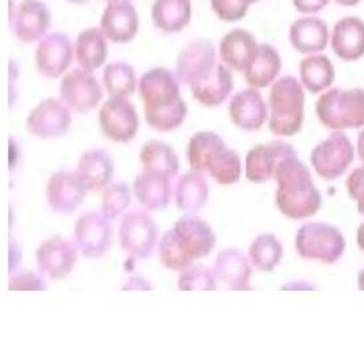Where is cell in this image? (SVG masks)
Masks as SVG:
<instances>
[{"mask_svg":"<svg viewBox=\"0 0 364 345\" xmlns=\"http://www.w3.org/2000/svg\"><path fill=\"white\" fill-rule=\"evenodd\" d=\"M318 119L326 128L342 131L358 129L364 125V89L334 88L316 102Z\"/></svg>","mask_w":364,"mask_h":345,"instance_id":"5","label":"cell"},{"mask_svg":"<svg viewBox=\"0 0 364 345\" xmlns=\"http://www.w3.org/2000/svg\"><path fill=\"white\" fill-rule=\"evenodd\" d=\"M102 28H87L76 40V59L84 71L95 72L102 67L108 56V44Z\"/></svg>","mask_w":364,"mask_h":345,"instance_id":"28","label":"cell"},{"mask_svg":"<svg viewBox=\"0 0 364 345\" xmlns=\"http://www.w3.org/2000/svg\"><path fill=\"white\" fill-rule=\"evenodd\" d=\"M71 113L56 99L43 100L27 119L28 132L39 138H58L68 132Z\"/></svg>","mask_w":364,"mask_h":345,"instance_id":"14","label":"cell"},{"mask_svg":"<svg viewBox=\"0 0 364 345\" xmlns=\"http://www.w3.org/2000/svg\"><path fill=\"white\" fill-rule=\"evenodd\" d=\"M215 278L213 270L203 265H189L182 270L178 278V290L181 291H214Z\"/></svg>","mask_w":364,"mask_h":345,"instance_id":"39","label":"cell"},{"mask_svg":"<svg viewBox=\"0 0 364 345\" xmlns=\"http://www.w3.org/2000/svg\"><path fill=\"white\" fill-rule=\"evenodd\" d=\"M358 287H359V290L364 291V268L360 271L359 278H358Z\"/></svg>","mask_w":364,"mask_h":345,"instance_id":"47","label":"cell"},{"mask_svg":"<svg viewBox=\"0 0 364 345\" xmlns=\"http://www.w3.org/2000/svg\"><path fill=\"white\" fill-rule=\"evenodd\" d=\"M144 170L161 172L173 180L180 170V163L172 146L168 143L153 140L142 146L140 153Z\"/></svg>","mask_w":364,"mask_h":345,"instance_id":"33","label":"cell"},{"mask_svg":"<svg viewBox=\"0 0 364 345\" xmlns=\"http://www.w3.org/2000/svg\"><path fill=\"white\" fill-rule=\"evenodd\" d=\"M122 248L133 261L151 258L159 238V229L152 218L144 212H131L122 217L120 224Z\"/></svg>","mask_w":364,"mask_h":345,"instance_id":"8","label":"cell"},{"mask_svg":"<svg viewBox=\"0 0 364 345\" xmlns=\"http://www.w3.org/2000/svg\"><path fill=\"white\" fill-rule=\"evenodd\" d=\"M171 178L161 172L144 170L134 181V195L148 210L165 209L172 195Z\"/></svg>","mask_w":364,"mask_h":345,"instance_id":"26","label":"cell"},{"mask_svg":"<svg viewBox=\"0 0 364 345\" xmlns=\"http://www.w3.org/2000/svg\"><path fill=\"white\" fill-rule=\"evenodd\" d=\"M139 92L145 104V119L152 129L171 132L185 120L188 106L180 97V85L169 70L145 72L139 82Z\"/></svg>","mask_w":364,"mask_h":345,"instance_id":"1","label":"cell"},{"mask_svg":"<svg viewBox=\"0 0 364 345\" xmlns=\"http://www.w3.org/2000/svg\"><path fill=\"white\" fill-rule=\"evenodd\" d=\"M192 18L191 0H154L152 21L159 30L174 33L183 30Z\"/></svg>","mask_w":364,"mask_h":345,"instance_id":"29","label":"cell"},{"mask_svg":"<svg viewBox=\"0 0 364 345\" xmlns=\"http://www.w3.org/2000/svg\"><path fill=\"white\" fill-rule=\"evenodd\" d=\"M295 248L304 259L333 264L341 259L346 248L343 234L327 224H306L298 230Z\"/></svg>","mask_w":364,"mask_h":345,"instance_id":"6","label":"cell"},{"mask_svg":"<svg viewBox=\"0 0 364 345\" xmlns=\"http://www.w3.org/2000/svg\"><path fill=\"white\" fill-rule=\"evenodd\" d=\"M11 291H46V282L33 273H19L10 278Z\"/></svg>","mask_w":364,"mask_h":345,"instance_id":"41","label":"cell"},{"mask_svg":"<svg viewBox=\"0 0 364 345\" xmlns=\"http://www.w3.org/2000/svg\"><path fill=\"white\" fill-rule=\"evenodd\" d=\"M289 39L296 50L304 55L318 53L326 50L330 41V31L326 21L306 16L294 21L289 32Z\"/></svg>","mask_w":364,"mask_h":345,"instance_id":"24","label":"cell"},{"mask_svg":"<svg viewBox=\"0 0 364 345\" xmlns=\"http://www.w3.org/2000/svg\"><path fill=\"white\" fill-rule=\"evenodd\" d=\"M60 97L73 112L88 113L102 99V85L91 72L76 68L63 79Z\"/></svg>","mask_w":364,"mask_h":345,"instance_id":"10","label":"cell"},{"mask_svg":"<svg viewBox=\"0 0 364 345\" xmlns=\"http://www.w3.org/2000/svg\"><path fill=\"white\" fill-rule=\"evenodd\" d=\"M102 131L114 143H128L139 131V116L127 97L111 96L99 113Z\"/></svg>","mask_w":364,"mask_h":345,"instance_id":"9","label":"cell"},{"mask_svg":"<svg viewBox=\"0 0 364 345\" xmlns=\"http://www.w3.org/2000/svg\"><path fill=\"white\" fill-rule=\"evenodd\" d=\"M294 155H298L295 149L284 141L257 145L246 155V178L250 182H266L274 178L279 163Z\"/></svg>","mask_w":364,"mask_h":345,"instance_id":"15","label":"cell"},{"mask_svg":"<svg viewBox=\"0 0 364 345\" xmlns=\"http://www.w3.org/2000/svg\"><path fill=\"white\" fill-rule=\"evenodd\" d=\"M270 131L275 136L291 137L302 129L304 119V92L293 76L275 82L270 91Z\"/></svg>","mask_w":364,"mask_h":345,"instance_id":"4","label":"cell"},{"mask_svg":"<svg viewBox=\"0 0 364 345\" xmlns=\"http://www.w3.org/2000/svg\"><path fill=\"white\" fill-rule=\"evenodd\" d=\"M281 68L279 52L269 44H261L253 62L245 71V80L253 88H266L277 79Z\"/></svg>","mask_w":364,"mask_h":345,"instance_id":"30","label":"cell"},{"mask_svg":"<svg viewBox=\"0 0 364 345\" xmlns=\"http://www.w3.org/2000/svg\"><path fill=\"white\" fill-rule=\"evenodd\" d=\"M246 1H249V3H250V4H252V3H257V1H258V0H246Z\"/></svg>","mask_w":364,"mask_h":345,"instance_id":"50","label":"cell"},{"mask_svg":"<svg viewBox=\"0 0 364 345\" xmlns=\"http://www.w3.org/2000/svg\"><path fill=\"white\" fill-rule=\"evenodd\" d=\"M114 172L111 154L104 149H92L84 153L77 163L76 174L87 189L99 192L105 189Z\"/></svg>","mask_w":364,"mask_h":345,"instance_id":"25","label":"cell"},{"mask_svg":"<svg viewBox=\"0 0 364 345\" xmlns=\"http://www.w3.org/2000/svg\"><path fill=\"white\" fill-rule=\"evenodd\" d=\"M193 97L205 106H218L233 91V77L223 64H215L213 71L200 82L191 85Z\"/></svg>","mask_w":364,"mask_h":345,"instance_id":"27","label":"cell"},{"mask_svg":"<svg viewBox=\"0 0 364 345\" xmlns=\"http://www.w3.org/2000/svg\"><path fill=\"white\" fill-rule=\"evenodd\" d=\"M294 7L301 13H316L323 10L330 0H293Z\"/></svg>","mask_w":364,"mask_h":345,"instance_id":"43","label":"cell"},{"mask_svg":"<svg viewBox=\"0 0 364 345\" xmlns=\"http://www.w3.org/2000/svg\"><path fill=\"white\" fill-rule=\"evenodd\" d=\"M249 255L257 270L272 273L284 256V247L273 234H262L254 239Z\"/></svg>","mask_w":364,"mask_h":345,"instance_id":"35","label":"cell"},{"mask_svg":"<svg viewBox=\"0 0 364 345\" xmlns=\"http://www.w3.org/2000/svg\"><path fill=\"white\" fill-rule=\"evenodd\" d=\"M331 47L343 61H356L364 56V21L358 16H346L336 21L331 33Z\"/></svg>","mask_w":364,"mask_h":345,"instance_id":"21","label":"cell"},{"mask_svg":"<svg viewBox=\"0 0 364 345\" xmlns=\"http://www.w3.org/2000/svg\"><path fill=\"white\" fill-rule=\"evenodd\" d=\"M354 146L342 132H335L316 145L311 152V163L316 174L326 181H334L343 175L354 161Z\"/></svg>","mask_w":364,"mask_h":345,"instance_id":"7","label":"cell"},{"mask_svg":"<svg viewBox=\"0 0 364 345\" xmlns=\"http://www.w3.org/2000/svg\"><path fill=\"white\" fill-rule=\"evenodd\" d=\"M209 197V186L201 172H185L178 180L174 190L177 207L181 212L193 213L203 209Z\"/></svg>","mask_w":364,"mask_h":345,"instance_id":"31","label":"cell"},{"mask_svg":"<svg viewBox=\"0 0 364 345\" xmlns=\"http://www.w3.org/2000/svg\"><path fill=\"white\" fill-rule=\"evenodd\" d=\"M102 82L111 96L128 97L136 91L134 70L128 62L116 61L108 64L102 73Z\"/></svg>","mask_w":364,"mask_h":345,"instance_id":"36","label":"cell"},{"mask_svg":"<svg viewBox=\"0 0 364 345\" xmlns=\"http://www.w3.org/2000/svg\"><path fill=\"white\" fill-rule=\"evenodd\" d=\"M230 119L243 131H258L267 119V108L257 89H245L234 96L229 105Z\"/></svg>","mask_w":364,"mask_h":345,"instance_id":"22","label":"cell"},{"mask_svg":"<svg viewBox=\"0 0 364 345\" xmlns=\"http://www.w3.org/2000/svg\"><path fill=\"white\" fill-rule=\"evenodd\" d=\"M70 3H73V4H84V3H87L88 0H68Z\"/></svg>","mask_w":364,"mask_h":345,"instance_id":"48","label":"cell"},{"mask_svg":"<svg viewBox=\"0 0 364 345\" xmlns=\"http://www.w3.org/2000/svg\"><path fill=\"white\" fill-rule=\"evenodd\" d=\"M274 178L278 182L277 206L287 218L299 221L318 213L322 197L314 185L310 170L298 160V155L279 163Z\"/></svg>","mask_w":364,"mask_h":345,"instance_id":"3","label":"cell"},{"mask_svg":"<svg viewBox=\"0 0 364 345\" xmlns=\"http://www.w3.org/2000/svg\"><path fill=\"white\" fill-rule=\"evenodd\" d=\"M113 233L107 217L100 213H84L75 224V241L85 258H100L111 247Z\"/></svg>","mask_w":364,"mask_h":345,"instance_id":"11","label":"cell"},{"mask_svg":"<svg viewBox=\"0 0 364 345\" xmlns=\"http://www.w3.org/2000/svg\"><path fill=\"white\" fill-rule=\"evenodd\" d=\"M215 48L212 41L198 39L189 43L177 58L176 75L178 82L193 85L203 80L215 67Z\"/></svg>","mask_w":364,"mask_h":345,"instance_id":"12","label":"cell"},{"mask_svg":"<svg viewBox=\"0 0 364 345\" xmlns=\"http://www.w3.org/2000/svg\"><path fill=\"white\" fill-rule=\"evenodd\" d=\"M358 246L364 253V224H360L358 229Z\"/></svg>","mask_w":364,"mask_h":345,"instance_id":"45","label":"cell"},{"mask_svg":"<svg viewBox=\"0 0 364 345\" xmlns=\"http://www.w3.org/2000/svg\"><path fill=\"white\" fill-rule=\"evenodd\" d=\"M214 244L215 235L210 224L203 218L185 215L161 238L159 247L161 263L172 271L183 270L196 259L210 254Z\"/></svg>","mask_w":364,"mask_h":345,"instance_id":"2","label":"cell"},{"mask_svg":"<svg viewBox=\"0 0 364 345\" xmlns=\"http://www.w3.org/2000/svg\"><path fill=\"white\" fill-rule=\"evenodd\" d=\"M100 28L112 43H129L139 32V15L136 9L128 1L108 3L102 12Z\"/></svg>","mask_w":364,"mask_h":345,"instance_id":"20","label":"cell"},{"mask_svg":"<svg viewBox=\"0 0 364 345\" xmlns=\"http://www.w3.org/2000/svg\"><path fill=\"white\" fill-rule=\"evenodd\" d=\"M299 75L304 88L316 94L331 87L335 79V68L327 56L311 55L301 61Z\"/></svg>","mask_w":364,"mask_h":345,"instance_id":"32","label":"cell"},{"mask_svg":"<svg viewBox=\"0 0 364 345\" xmlns=\"http://www.w3.org/2000/svg\"><path fill=\"white\" fill-rule=\"evenodd\" d=\"M85 185L76 172L52 174L47 183V202L55 213H73L85 199Z\"/></svg>","mask_w":364,"mask_h":345,"instance_id":"18","label":"cell"},{"mask_svg":"<svg viewBox=\"0 0 364 345\" xmlns=\"http://www.w3.org/2000/svg\"><path fill=\"white\" fill-rule=\"evenodd\" d=\"M223 145H225V143L217 133H196L191 138V143L188 146V158L193 170L206 172L208 161L210 160L214 152Z\"/></svg>","mask_w":364,"mask_h":345,"instance_id":"37","label":"cell"},{"mask_svg":"<svg viewBox=\"0 0 364 345\" xmlns=\"http://www.w3.org/2000/svg\"><path fill=\"white\" fill-rule=\"evenodd\" d=\"M38 71L47 79H58L73 60L71 40L64 33H50L39 43L36 55Z\"/></svg>","mask_w":364,"mask_h":345,"instance_id":"17","label":"cell"},{"mask_svg":"<svg viewBox=\"0 0 364 345\" xmlns=\"http://www.w3.org/2000/svg\"><path fill=\"white\" fill-rule=\"evenodd\" d=\"M358 153L360 160L364 163V131L358 137Z\"/></svg>","mask_w":364,"mask_h":345,"instance_id":"44","label":"cell"},{"mask_svg":"<svg viewBox=\"0 0 364 345\" xmlns=\"http://www.w3.org/2000/svg\"><path fill=\"white\" fill-rule=\"evenodd\" d=\"M36 262L41 274L59 280L71 274L77 262V251L71 241L53 236L38 248Z\"/></svg>","mask_w":364,"mask_h":345,"instance_id":"16","label":"cell"},{"mask_svg":"<svg viewBox=\"0 0 364 345\" xmlns=\"http://www.w3.org/2000/svg\"><path fill=\"white\" fill-rule=\"evenodd\" d=\"M108 3H120V1H128V0H105Z\"/></svg>","mask_w":364,"mask_h":345,"instance_id":"49","label":"cell"},{"mask_svg":"<svg viewBox=\"0 0 364 345\" xmlns=\"http://www.w3.org/2000/svg\"><path fill=\"white\" fill-rule=\"evenodd\" d=\"M250 3L246 0H212V9L218 19L223 21H238L247 13Z\"/></svg>","mask_w":364,"mask_h":345,"instance_id":"40","label":"cell"},{"mask_svg":"<svg viewBox=\"0 0 364 345\" xmlns=\"http://www.w3.org/2000/svg\"><path fill=\"white\" fill-rule=\"evenodd\" d=\"M258 47L253 33L235 28L223 36L220 44V56L234 71L245 72L253 62Z\"/></svg>","mask_w":364,"mask_h":345,"instance_id":"23","label":"cell"},{"mask_svg":"<svg viewBox=\"0 0 364 345\" xmlns=\"http://www.w3.org/2000/svg\"><path fill=\"white\" fill-rule=\"evenodd\" d=\"M206 172L220 185H233L241 178V160L237 152L228 149L226 145L218 148L208 161Z\"/></svg>","mask_w":364,"mask_h":345,"instance_id":"34","label":"cell"},{"mask_svg":"<svg viewBox=\"0 0 364 345\" xmlns=\"http://www.w3.org/2000/svg\"><path fill=\"white\" fill-rule=\"evenodd\" d=\"M347 190L350 197L358 203V212L364 215V166L358 168L347 180Z\"/></svg>","mask_w":364,"mask_h":345,"instance_id":"42","label":"cell"},{"mask_svg":"<svg viewBox=\"0 0 364 345\" xmlns=\"http://www.w3.org/2000/svg\"><path fill=\"white\" fill-rule=\"evenodd\" d=\"M131 189L127 183H113L105 187L102 193V213L109 218L116 219L122 212L131 204Z\"/></svg>","mask_w":364,"mask_h":345,"instance_id":"38","label":"cell"},{"mask_svg":"<svg viewBox=\"0 0 364 345\" xmlns=\"http://www.w3.org/2000/svg\"><path fill=\"white\" fill-rule=\"evenodd\" d=\"M11 30L23 43L39 40L51 26V11L41 0H21L11 11Z\"/></svg>","mask_w":364,"mask_h":345,"instance_id":"13","label":"cell"},{"mask_svg":"<svg viewBox=\"0 0 364 345\" xmlns=\"http://www.w3.org/2000/svg\"><path fill=\"white\" fill-rule=\"evenodd\" d=\"M215 282L232 291H249L253 268L247 258L235 248L221 251L213 267Z\"/></svg>","mask_w":364,"mask_h":345,"instance_id":"19","label":"cell"},{"mask_svg":"<svg viewBox=\"0 0 364 345\" xmlns=\"http://www.w3.org/2000/svg\"><path fill=\"white\" fill-rule=\"evenodd\" d=\"M336 4L343 6V7H354L356 4H359L362 0H334Z\"/></svg>","mask_w":364,"mask_h":345,"instance_id":"46","label":"cell"}]
</instances>
